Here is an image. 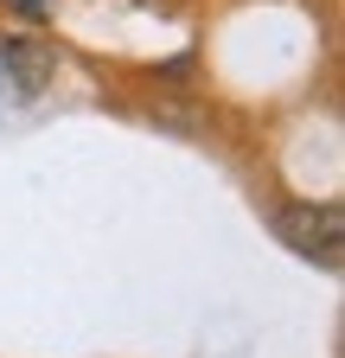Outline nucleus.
Segmentation results:
<instances>
[{"label": "nucleus", "mask_w": 345, "mask_h": 358, "mask_svg": "<svg viewBox=\"0 0 345 358\" xmlns=\"http://www.w3.org/2000/svg\"><path fill=\"white\" fill-rule=\"evenodd\" d=\"M275 231L288 237V250H300V256H314V262H339V205H281L275 211Z\"/></svg>", "instance_id": "obj_1"}, {"label": "nucleus", "mask_w": 345, "mask_h": 358, "mask_svg": "<svg viewBox=\"0 0 345 358\" xmlns=\"http://www.w3.org/2000/svg\"><path fill=\"white\" fill-rule=\"evenodd\" d=\"M52 83V52L32 38H7L0 45V90H13V96H38V90Z\"/></svg>", "instance_id": "obj_2"}]
</instances>
